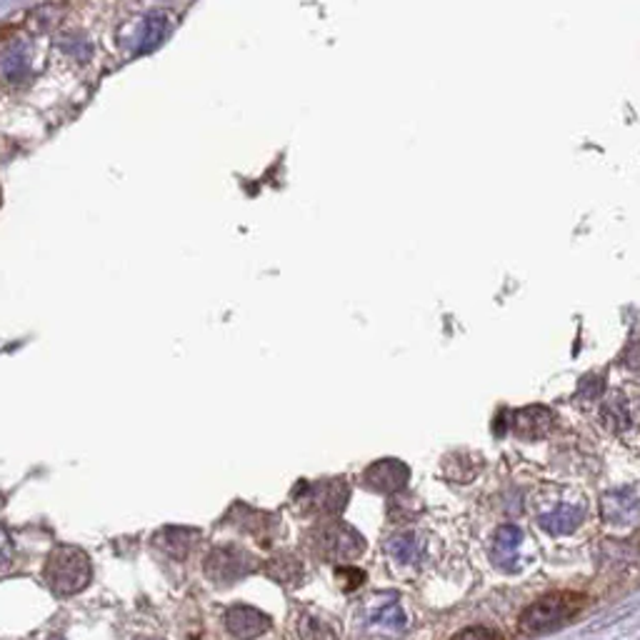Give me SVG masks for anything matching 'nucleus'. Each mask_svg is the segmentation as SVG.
<instances>
[{"instance_id":"23","label":"nucleus","mask_w":640,"mask_h":640,"mask_svg":"<svg viewBox=\"0 0 640 640\" xmlns=\"http://www.w3.org/2000/svg\"><path fill=\"white\" fill-rule=\"evenodd\" d=\"M623 363H626L630 370H640V341H633V343L628 345V350H626V356H623Z\"/></svg>"},{"instance_id":"9","label":"nucleus","mask_w":640,"mask_h":640,"mask_svg":"<svg viewBox=\"0 0 640 640\" xmlns=\"http://www.w3.org/2000/svg\"><path fill=\"white\" fill-rule=\"evenodd\" d=\"M198 541H200V530L183 528V526H165L153 535V545L173 560H185L193 553Z\"/></svg>"},{"instance_id":"18","label":"nucleus","mask_w":640,"mask_h":640,"mask_svg":"<svg viewBox=\"0 0 640 640\" xmlns=\"http://www.w3.org/2000/svg\"><path fill=\"white\" fill-rule=\"evenodd\" d=\"M298 633L303 640H338L335 630L328 626V620L318 616H303L298 623Z\"/></svg>"},{"instance_id":"24","label":"nucleus","mask_w":640,"mask_h":640,"mask_svg":"<svg viewBox=\"0 0 640 640\" xmlns=\"http://www.w3.org/2000/svg\"><path fill=\"white\" fill-rule=\"evenodd\" d=\"M138 640H160V638H138Z\"/></svg>"},{"instance_id":"4","label":"nucleus","mask_w":640,"mask_h":640,"mask_svg":"<svg viewBox=\"0 0 640 640\" xmlns=\"http://www.w3.org/2000/svg\"><path fill=\"white\" fill-rule=\"evenodd\" d=\"M350 498V488L343 478L318 480V483H298L293 505L300 513L313 516H338Z\"/></svg>"},{"instance_id":"20","label":"nucleus","mask_w":640,"mask_h":640,"mask_svg":"<svg viewBox=\"0 0 640 640\" xmlns=\"http://www.w3.org/2000/svg\"><path fill=\"white\" fill-rule=\"evenodd\" d=\"M603 378H585V381L580 383L578 398L580 400H598L601 393H603Z\"/></svg>"},{"instance_id":"25","label":"nucleus","mask_w":640,"mask_h":640,"mask_svg":"<svg viewBox=\"0 0 640 640\" xmlns=\"http://www.w3.org/2000/svg\"><path fill=\"white\" fill-rule=\"evenodd\" d=\"M50 640H63V638H50Z\"/></svg>"},{"instance_id":"14","label":"nucleus","mask_w":640,"mask_h":640,"mask_svg":"<svg viewBox=\"0 0 640 640\" xmlns=\"http://www.w3.org/2000/svg\"><path fill=\"white\" fill-rule=\"evenodd\" d=\"M523 541V533L516 526H501L493 535V558L498 566H508V560H516L518 545Z\"/></svg>"},{"instance_id":"8","label":"nucleus","mask_w":640,"mask_h":640,"mask_svg":"<svg viewBox=\"0 0 640 640\" xmlns=\"http://www.w3.org/2000/svg\"><path fill=\"white\" fill-rule=\"evenodd\" d=\"M640 516V501L630 488L608 491L601 498V518L608 526H633Z\"/></svg>"},{"instance_id":"15","label":"nucleus","mask_w":640,"mask_h":640,"mask_svg":"<svg viewBox=\"0 0 640 640\" xmlns=\"http://www.w3.org/2000/svg\"><path fill=\"white\" fill-rule=\"evenodd\" d=\"M370 620H373V626H378V628H406V616H403L400 605L395 603V601H383L381 603V598H378V603H375L373 613H370Z\"/></svg>"},{"instance_id":"17","label":"nucleus","mask_w":640,"mask_h":640,"mask_svg":"<svg viewBox=\"0 0 640 640\" xmlns=\"http://www.w3.org/2000/svg\"><path fill=\"white\" fill-rule=\"evenodd\" d=\"M250 518H240L238 526L248 533H253L256 538H263L265 543H271L273 530H275V518L268 516V513H258V510H250L248 508Z\"/></svg>"},{"instance_id":"21","label":"nucleus","mask_w":640,"mask_h":640,"mask_svg":"<svg viewBox=\"0 0 640 640\" xmlns=\"http://www.w3.org/2000/svg\"><path fill=\"white\" fill-rule=\"evenodd\" d=\"M451 640H503V636L493 628H468L453 636Z\"/></svg>"},{"instance_id":"5","label":"nucleus","mask_w":640,"mask_h":640,"mask_svg":"<svg viewBox=\"0 0 640 640\" xmlns=\"http://www.w3.org/2000/svg\"><path fill=\"white\" fill-rule=\"evenodd\" d=\"M258 568V560L256 555L246 551L243 545H235V543H228V545H218L213 548L206 558V578L215 585H233L240 578H248L253 570Z\"/></svg>"},{"instance_id":"11","label":"nucleus","mask_w":640,"mask_h":640,"mask_svg":"<svg viewBox=\"0 0 640 640\" xmlns=\"http://www.w3.org/2000/svg\"><path fill=\"white\" fill-rule=\"evenodd\" d=\"M585 516V505L583 503H560L553 510L538 516V526L551 535H568L578 528L580 520Z\"/></svg>"},{"instance_id":"16","label":"nucleus","mask_w":640,"mask_h":640,"mask_svg":"<svg viewBox=\"0 0 640 640\" xmlns=\"http://www.w3.org/2000/svg\"><path fill=\"white\" fill-rule=\"evenodd\" d=\"M388 553L393 555L398 563H416L420 558V541L410 533L395 535L388 541Z\"/></svg>"},{"instance_id":"7","label":"nucleus","mask_w":640,"mask_h":640,"mask_svg":"<svg viewBox=\"0 0 640 640\" xmlns=\"http://www.w3.org/2000/svg\"><path fill=\"white\" fill-rule=\"evenodd\" d=\"M225 628L238 640H253L271 628V618L253 605H231L225 613Z\"/></svg>"},{"instance_id":"3","label":"nucleus","mask_w":640,"mask_h":640,"mask_svg":"<svg viewBox=\"0 0 640 640\" xmlns=\"http://www.w3.org/2000/svg\"><path fill=\"white\" fill-rule=\"evenodd\" d=\"M313 553L331 560V563H345L353 560L366 551V541L353 526H348L343 520H331L323 523L308 535Z\"/></svg>"},{"instance_id":"10","label":"nucleus","mask_w":640,"mask_h":640,"mask_svg":"<svg viewBox=\"0 0 640 640\" xmlns=\"http://www.w3.org/2000/svg\"><path fill=\"white\" fill-rule=\"evenodd\" d=\"M513 433L523 441H538L553 425V413L545 406H528L513 413Z\"/></svg>"},{"instance_id":"12","label":"nucleus","mask_w":640,"mask_h":640,"mask_svg":"<svg viewBox=\"0 0 640 640\" xmlns=\"http://www.w3.org/2000/svg\"><path fill=\"white\" fill-rule=\"evenodd\" d=\"M603 418L613 431H628L630 425L640 423V403L628 400L626 395H611L603 403Z\"/></svg>"},{"instance_id":"6","label":"nucleus","mask_w":640,"mask_h":640,"mask_svg":"<svg viewBox=\"0 0 640 640\" xmlns=\"http://www.w3.org/2000/svg\"><path fill=\"white\" fill-rule=\"evenodd\" d=\"M410 470L406 463L395 460V458H385V460H375L373 466L366 468L363 473V483L370 491L375 493H398L406 488Z\"/></svg>"},{"instance_id":"2","label":"nucleus","mask_w":640,"mask_h":640,"mask_svg":"<svg viewBox=\"0 0 640 640\" xmlns=\"http://www.w3.org/2000/svg\"><path fill=\"white\" fill-rule=\"evenodd\" d=\"M583 601L585 598L576 593H553L526 608V613L520 616V630L528 636H541V633L560 628L573 620V616L583 608Z\"/></svg>"},{"instance_id":"22","label":"nucleus","mask_w":640,"mask_h":640,"mask_svg":"<svg viewBox=\"0 0 640 640\" xmlns=\"http://www.w3.org/2000/svg\"><path fill=\"white\" fill-rule=\"evenodd\" d=\"M13 553H15V548H13L11 535H8V530L0 526V570L11 566Z\"/></svg>"},{"instance_id":"1","label":"nucleus","mask_w":640,"mask_h":640,"mask_svg":"<svg viewBox=\"0 0 640 640\" xmlns=\"http://www.w3.org/2000/svg\"><path fill=\"white\" fill-rule=\"evenodd\" d=\"M43 578L50 591L61 598L78 595L80 591H86L88 583L93 578L90 558L78 545H55L53 553L48 555Z\"/></svg>"},{"instance_id":"13","label":"nucleus","mask_w":640,"mask_h":640,"mask_svg":"<svg viewBox=\"0 0 640 640\" xmlns=\"http://www.w3.org/2000/svg\"><path fill=\"white\" fill-rule=\"evenodd\" d=\"M265 576L271 580H275L278 585H285V588H296L298 583L303 580V563L293 558V555H278V558H271L265 566Z\"/></svg>"},{"instance_id":"19","label":"nucleus","mask_w":640,"mask_h":640,"mask_svg":"<svg viewBox=\"0 0 640 640\" xmlns=\"http://www.w3.org/2000/svg\"><path fill=\"white\" fill-rule=\"evenodd\" d=\"M338 580H341V585H343L345 591H353V588H358V585H363L366 573H363V570H358V568L341 566L338 568Z\"/></svg>"}]
</instances>
